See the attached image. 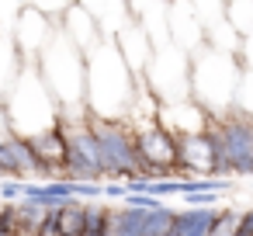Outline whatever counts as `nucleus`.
I'll use <instances>...</instances> for the list:
<instances>
[{
    "mask_svg": "<svg viewBox=\"0 0 253 236\" xmlns=\"http://www.w3.org/2000/svg\"><path fill=\"white\" fill-rule=\"evenodd\" d=\"M135 87H139V77L128 70V63L118 52L115 39L104 35L94 46V52H87V80H84L87 115L122 118L125 122V115L135 101Z\"/></svg>",
    "mask_w": 253,
    "mask_h": 236,
    "instance_id": "1",
    "label": "nucleus"
},
{
    "mask_svg": "<svg viewBox=\"0 0 253 236\" xmlns=\"http://www.w3.org/2000/svg\"><path fill=\"white\" fill-rule=\"evenodd\" d=\"M45 87L52 91L56 104H59V118L63 122H77L87 118V101H84V80H87V56L70 42V35L56 25L52 39L45 42V49L35 59Z\"/></svg>",
    "mask_w": 253,
    "mask_h": 236,
    "instance_id": "2",
    "label": "nucleus"
},
{
    "mask_svg": "<svg viewBox=\"0 0 253 236\" xmlns=\"http://www.w3.org/2000/svg\"><path fill=\"white\" fill-rule=\"evenodd\" d=\"M4 115H7V129L21 139H35L59 125V104L35 63H25L18 80L4 94Z\"/></svg>",
    "mask_w": 253,
    "mask_h": 236,
    "instance_id": "3",
    "label": "nucleus"
},
{
    "mask_svg": "<svg viewBox=\"0 0 253 236\" xmlns=\"http://www.w3.org/2000/svg\"><path fill=\"white\" fill-rule=\"evenodd\" d=\"M239 73H243V63H239L236 52L215 49V46L205 42L191 52V97L211 118H222V115L232 111Z\"/></svg>",
    "mask_w": 253,
    "mask_h": 236,
    "instance_id": "4",
    "label": "nucleus"
},
{
    "mask_svg": "<svg viewBox=\"0 0 253 236\" xmlns=\"http://www.w3.org/2000/svg\"><path fill=\"white\" fill-rule=\"evenodd\" d=\"M218 153V174L222 177H253V118L229 111L222 118H211L208 125Z\"/></svg>",
    "mask_w": 253,
    "mask_h": 236,
    "instance_id": "5",
    "label": "nucleus"
},
{
    "mask_svg": "<svg viewBox=\"0 0 253 236\" xmlns=\"http://www.w3.org/2000/svg\"><path fill=\"white\" fill-rule=\"evenodd\" d=\"M142 80L160 101H180L191 97V52L173 46L170 39L153 42V56L142 70Z\"/></svg>",
    "mask_w": 253,
    "mask_h": 236,
    "instance_id": "6",
    "label": "nucleus"
},
{
    "mask_svg": "<svg viewBox=\"0 0 253 236\" xmlns=\"http://www.w3.org/2000/svg\"><path fill=\"white\" fill-rule=\"evenodd\" d=\"M90 122V132L101 146V167H104V177L111 181H125L132 174H139V153H135V139H132V129L122 122V118H97V115H87Z\"/></svg>",
    "mask_w": 253,
    "mask_h": 236,
    "instance_id": "7",
    "label": "nucleus"
},
{
    "mask_svg": "<svg viewBox=\"0 0 253 236\" xmlns=\"http://www.w3.org/2000/svg\"><path fill=\"white\" fill-rule=\"evenodd\" d=\"M208 177L218 174V153L211 132H194V136H177V177ZM222 177V174H218Z\"/></svg>",
    "mask_w": 253,
    "mask_h": 236,
    "instance_id": "8",
    "label": "nucleus"
},
{
    "mask_svg": "<svg viewBox=\"0 0 253 236\" xmlns=\"http://www.w3.org/2000/svg\"><path fill=\"white\" fill-rule=\"evenodd\" d=\"M52 32H56V18L42 14L39 7H25V11L18 14L14 28H11L14 46H18V52H21L25 63H35V59H39V52H42L45 42L52 39Z\"/></svg>",
    "mask_w": 253,
    "mask_h": 236,
    "instance_id": "9",
    "label": "nucleus"
},
{
    "mask_svg": "<svg viewBox=\"0 0 253 236\" xmlns=\"http://www.w3.org/2000/svg\"><path fill=\"white\" fill-rule=\"evenodd\" d=\"M173 212L163 208H132L125 205V212H111V229L108 236H167Z\"/></svg>",
    "mask_w": 253,
    "mask_h": 236,
    "instance_id": "10",
    "label": "nucleus"
},
{
    "mask_svg": "<svg viewBox=\"0 0 253 236\" xmlns=\"http://www.w3.org/2000/svg\"><path fill=\"white\" fill-rule=\"evenodd\" d=\"M156 125H163L173 136H194L205 132L211 125V115L194 101V97H180V101H160L156 111Z\"/></svg>",
    "mask_w": 253,
    "mask_h": 236,
    "instance_id": "11",
    "label": "nucleus"
},
{
    "mask_svg": "<svg viewBox=\"0 0 253 236\" xmlns=\"http://www.w3.org/2000/svg\"><path fill=\"white\" fill-rule=\"evenodd\" d=\"M167 35L184 52H194L198 46H205V25L191 7V0H170L167 4Z\"/></svg>",
    "mask_w": 253,
    "mask_h": 236,
    "instance_id": "12",
    "label": "nucleus"
},
{
    "mask_svg": "<svg viewBox=\"0 0 253 236\" xmlns=\"http://www.w3.org/2000/svg\"><path fill=\"white\" fill-rule=\"evenodd\" d=\"M111 39H115L118 52L125 56L128 70H132L135 77H142V70H146V63H149V56H153V42H149V32L142 28V21L132 18L128 25H122L118 32H111Z\"/></svg>",
    "mask_w": 253,
    "mask_h": 236,
    "instance_id": "13",
    "label": "nucleus"
},
{
    "mask_svg": "<svg viewBox=\"0 0 253 236\" xmlns=\"http://www.w3.org/2000/svg\"><path fill=\"white\" fill-rule=\"evenodd\" d=\"M66 35H70V42L87 56V52H94V46L104 39V32H101V25H97V18L87 11V7H80V4H73V7H66V14L56 21Z\"/></svg>",
    "mask_w": 253,
    "mask_h": 236,
    "instance_id": "14",
    "label": "nucleus"
},
{
    "mask_svg": "<svg viewBox=\"0 0 253 236\" xmlns=\"http://www.w3.org/2000/svg\"><path fill=\"white\" fill-rule=\"evenodd\" d=\"M218 212H222L218 205H191L184 212H173L167 236H208Z\"/></svg>",
    "mask_w": 253,
    "mask_h": 236,
    "instance_id": "15",
    "label": "nucleus"
},
{
    "mask_svg": "<svg viewBox=\"0 0 253 236\" xmlns=\"http://www.w3.org/2000/svg\"><path fill=\"white\" fill-rule=\"evenodd\" d=\"M87 208L80 198H66L49 208V236H84Z\"/></svg>",
    "mask_w": 253,
    "mask_h": 236,
    "instance_id": "16",
    "label": "nucleus"
},
{
    "mask_svg": "<svg viewBox=\"0 0 253 236\" xmlns=\"http://www.w3.org/2000/svg\"><path fill=\"white\" fill-rule=\"evenodd\" d=\"M21 66H25V59H21L18 46H14V35L0 25V101H4V94L11 91V84L18 80Z\"/></svg>",
    "mask_w": 253,
    "mask_h": 236,
    "instance_id": "17",
    "label": "nucleus"
},
{
    "mask_svg": "<svg viewBox=\"0 0 253 236\" xmlns=\"http://www.w3.org/2000/svg\"><path fill=\"white\" fill-rule=\"evenodd\" d=\"M49 208H52V205H42V201L25 198V201L18 205L21 236H49Z\"/></svg>",
    "mask_w": 253,
    "mask_h": 236,
    "instance_id": "18",
    "label": "nucleus"
},
{
    "mask_svg": "<svg viewBox=\"0 0 253 236\" xmlns=\"http://www.w3.org/2000/svg\"><path fill=\"white\" fill-rule=\"evenodd\" d=\"M225 21L239 39L253 32V0H225Z\"/></svg>",
    "mask_w": 253,
    "mask_h": 236,
    "instance_id": "19",
    "label": "nucleus"
},
{
    "mask_svg": "<svg viewBox=\"0 0 253 236\" xmlns=\"http://www.w3.org/2000/svg\"><path fill=\"white\" fill-rule=\"evenodd\" d=\"M84 208H87L84 236H108V229H111V208L94 205V201H84Z\"/></svg>",
    "mask_w": 253,
    "mask_h": 236,
    "instance_id": "20",
    "label": "nucleus"
},
{
    "mask_svg": "<svg viewBox=\"0 0 253 236\" xmlns=\"http://www.w3.org/2000/svg\"><path fill=\"white\" fill-rule=\"evenodd\" d=\"M232 111L253 118V70H250V66H243V73H239L236 97H232Z\"/></svg>",
    "mask_w": 253,
    "mask_h": 236,
    "instance_id": "21",
    "label": "nucleus"
},
{
    "mask_svg": "<svg viewBox=\"0 0 253 236\" xmlns=\"http://www.w3.org/2000/svg\"><path fill=\"white\" fill-rule=\"evenodd\" d=\"M0 236H21V226H18V205H0Z\"/></svg>",
    "mask_w": 253,
    "mask_h": 236,
    "instance_id": "22",
    "label": "nucleus"
},
{
    "mask_svg": "<svg viewBox=\"0 0 253 236\" xmlns=\"http://www.w3.org/2000/svg\"><path fill=\"white\" fill-rule=\"evenodd\" d=\"M125 205H132V208H163V198H153L146 191H125Z\"/></svg>",
    "mask_w": 253,
    "mask_h": 236,
    "instance_id": "23",
    "label": "nucleus"
},
{
    "mask_svg": "<svg viewBox=\"0 0 253 236\" xmlns=\"http://www.w3.org/2000/svg\"><path fill=\"white\" fill-rule=\"evenodd\" d=\"M232 226H236V215L229 212V208H222L218 212V219H215V226H211V233L208 236H232Z\"/></svg>",
    "mask_w": 253,
    "mask_h": 236,
    "instance_id": "24",
    "label": "nucleus"
},
{
    "mask_svg": "<svg viewBox=\"0 0 253 236\" xmlns=\"http://www.w3.org/2000/svg\"><path fill=\"white\" fill-rule=\"evenodd\" d=\"M187 205H218V198H222V191H187V194H180Z\"/></svg>",
    "mask_w": 253,
    "mask_h": 236,
    "instance_id": "25",
    "label": "nucleus"
},
{
    "mask_svg": "<svg viewBox=\"0 0 253 236\" xmlns=\"http://www.w3.org/2000/svg\"><path fill=\"white\" fill-rule=\"evenodd\" d=\"M236 56H239V63H243V66H250V70H253V32H246V35L239 39Z\"/></svg>",
    "mask_w": 253,
    "mask_h": 236,
    "instance_id": "26",
    "label": "nucleus"
},
{
    "mask_svg": "<svg viewBox=\"0 0 253 236\" xmlns=\"http://www.w3.org/2000/svg\"><path fill=\"white\" fill-rule=\"evenodd\" d=\"M4 184H0V198L4 201H14V198H21V181L18 177H0Z\"/></svg>",
    "mask_w": 253,
    "mask_h": 236,
    "instance_id": "27",
    "label": "nucleus"
},
{
    "mask_svg": "<svg viewBox=\"0 0 253 236\" xmlns=\"http://www.w3.org/2000/svg\"><path fill=\"white\" fill-rule=\"evenodd\" d=\"M232 236H253V208L236 215V226H232Z\"/></svg>",
    "mask_w": 253,
    "mask_h": 236,
    "instance_id": "28",
    "label": "nucleus"
},
{
    "mask_svg": "<svg viewBox=\"0 0 253 236\" xmlns=\"http://www.w3.org/2000/svg\"><path fill=\"white\" fill-rule=\"evenodd\" d=\"M104 198H125V184H101Z\"/></svg>",
    "mask_w": 253,
    "mask_h": 236,
    "instance_id": "29",
    "label": "nucleus"
},
{
    "mask_svg": "<svg viewBox=\"0 0 253 236\" xmlns=\"http://www.w3.org/2000/svg\"><path fill=\"white\" fill-rule=\"evenodd\" d=\"M11 129H7V115H4V101H0V136H7Z\"/></svg>",
    "mask_w": 253,
    "mask_h": 236,
    "instance_id": "30",
    "label": "nucleus"
}]
</instances>
